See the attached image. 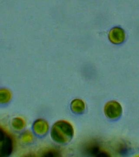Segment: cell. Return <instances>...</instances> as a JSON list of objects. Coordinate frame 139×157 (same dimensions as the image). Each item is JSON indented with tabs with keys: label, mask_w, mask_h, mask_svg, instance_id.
I'll use <instances>...</instances> for the list:
<instances>
[{
	"label": "cell",
	"mask_w": 139,
	"mask_h": 157,
	"mask_svg": "<svg viewBox=\"0 0 139 157\" xmlns=\"http://www.w3.org/2000/svg\"><path fill=\"white\" fill-rule=\"evenodd\" d=\"M108 36L109 40L113 44H120L125 40V32L121 28L116 27L110 31Z\"/></svg>",
	"instance_id": "cell-4"
},
{
	"label": "cell",
	"mask_w": 139,
	"mask_h": 157,
	"mask_svg": "<svg viewBox=\"0 0 139 157\" xmlns=\"http://www.w3.org/2000/svg\"><path fill=\"white\" fill-rule=\"evenodd\" d=\"M74 135L72 126L66 121H57L51 129V137L55 142L60 144L68 143L72 139Z\"/></svg>",
	"instance_id": "cell-1"
},
{
	"label": "cell",
	"mask_w": 139,
	"mask_h": 157,
	"mask_svg": "<svg viewBox=\"0 0 139 157\" xmlns=\"http://www.w3.org/2000/svg\"><path fill=\"white\" fill-rule=\"evenodd\" d=\"M57 155V153H55L54 151H50L46 153V154L44 155V156L45 157H53Z\"/></svg>",
	"instance_id": "cell-7"
},
{
	"label": "cell",
	"mask_w": 139,
	"mask_h": 157,
	"mask_svg": "<svg viewBox=\"0 0 139 157\" xmlns=\"http://www.w3.org/2000/svg\"><path fill=\"white\" fill-rule=\"evenodd\" d=\"M40 123H41V124H40V122L38 120L36 122L35 124V125L34 126L39 127L40 128H34L35 131V130L36 132L38 133H45L46 132H47V124H46V122L43 120H40Z\"/></svg>",
	"instance_id": "cell-6"
},
{
	"label": "cell",
	"mask_w": 139,
	"mask_h": 157,
	"mask_svg": "<svg viewBox=\"0 0 139 157\" xmlns=\"http://www.w3.org/2000/svg\"><path fill=\"white\" fill-rule=\"evenodd\" d=\"M0 138V152L1 156H7L12 152L13 142L11 137L1 129Z\"/></svg>",
	"instance_id": "cell-3"
},
{
	"label": "cell",
	"mask_w": 139,
	"mask_h": 157,
	"mask_svg": "<svg viewBox=\"0 0 139 157\" xmlns=\"http://www.w3.org/2000/svg\"><path fill=\"white\" fill-rule=\"evenodd\" d=\"M71 108L73 112L78 113H81L85 109V104L80 99H75L71 102Z\"/></svg>",
	"instance_id": "cell-5"
},
{
	"label": "cell",
	"mask_w": 139,
	"mask_h": 157,
	"mask_svg": "<svg viewBox=\"0 0 139 157\" xmlns=\"http://www.w3.org/2000/svg\"><path fill=\"white\" fill-rule=\"evenodd\" d=\"M122 112L121 105L117 101H109L105 106V114L109 118L112 119L118 118L122 115Z\"/></svg>",
	"instance_id": "cell-2"
}]
</instances>
